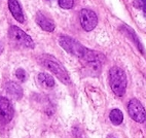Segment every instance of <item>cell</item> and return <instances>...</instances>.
I'll return each instance as SVG.
<instances>
[{
  "instance_id": "1",
  "label": "cell",
  "mask_w": 146,
  "mask_h": 138,
  "mask_svg": "<svg viewBox=\"0 0 146 138\" xmlns=\"http://www.w3.org/2000/svg\"><path fill=\"white\" fill-rule=\"evenodd\" d=\"M59 44L67 53L79 58V59H82V60L86 61V63L102 62L105 59V57L102 54L86 49L81 43H79L77 40L73 39L72 37L66 36V35L60 36V38H59Z\"/></svg>"
},
{
  "instance_id": "2",
  "label": "cell",
  "mask_w": 146,
  "mask_h": 138,
  "mask_svg": "<svg viewBox=\"0 0 146 138\" xmlns=\"http://www.w3.org/2000/svg\"><path fill=\"white\" fill-rule=\"evenodd\" d=\"M39 62L42 66H44L50 72L54 73L63 83L69 85L71 83L70 76L68 74L67 70L55 57L50 55H42L39 58Z\"/></svg>"
},
{
  "instance_id": "3",
  "label": "cell",
  "mask_w": 146,
  "mask_h": 138,
  "mask_svg": "<svg viewBox=\"0 0 146 138\" xmlns=\"http://www.w3.org/2000/svg\"><path fill=\"white\" fill-rule=\"evenodd\" d=\"M109 83L113 93L117 97H123L127 90V76L125 71L117 66L110 68Z\"/></svg>"
},
{
  "instance_id": "4",
  "label": "cell",
  "mask_w": 146,
  "mask_h": 138,
  "mask_svg": "<svg viewBox=\"0 0 146 138\" xmlns=\"http://www.w3.org/2000/svg\"><path fill=\"white\" fill-rule=\"evenodd\" d=\"M8 37L15 45L25 49H33L34 41L26 32H24L18 26H11L8 30Z\"/></svg>"
},
{
  "instance_id": "5",
  "label": "cell",
  "mask_w": 146,
  "mask_h": 138,
  "mask_svg": "<svg viewBox=\"0 0 146 138\" xmlns=\"http://www.w3.org/2000/svg\"><path fill=\"white\" fill-rule=\"evenodd\" d=\"M79 22L84 31H92L98 25V16L92 9L84 8L79 13Z\"/></svg>"
},
{
  "instance_id": "6",
  "label": "cell",
  "mask_w": 146,
  "mask_h": 138,
  "mask_svg": "<svg viewBox=\"0 0 146 138\" xmlns=\"http://www.w3.org/2000/svg\"><path fill=\"white\" fill-rule=\"evenodd\" d=\"M128 112L131 119L137 123H144L146 120V111L140 101L135 98L131 99L128 103Z\"/></svg>"
},
{
  "instance_id": "7",
  "label": "cell",
  "mask_w": 146,
  "mask_h": 138,
  "mask_svg": "<svg viewBox=\"0 0 146 138\" xmlns=\"http://www.w3.org/2000/svg\"><path fill=\"white\" fill-rule=\"evenodd\" d=\"M13 113L15 111L11 101L5 97L0 96V117L7 123L13 117Z\"/></svg>"
},
{
  "instance_id": "8",
  "label": "cell",
  "mask_w": 146,
  "mask_h": 138,
  "mask_svg": "<svg viewBox=\"0 0 146 138\" xmlns=\"http://www.w3.org/2000/svg\"><path fill=\"white\" fill-rule=\"evenodd\" d=\"M8 9L11 13L13 18L16 19L19 23L25 22V16H24L23 9H22V6L19 3L18 0H8Z\"/></svg>"
},
{
  "instance_id": "9",
  "label": "cell",
  "mask_w": 146,
  "mask_h": 138,
  "mask_svg": "<svg viewBox=\"0 0 146 138\" xmlns=\"http://www.w3.org/2000/svg\"><path fill=\"white\" fill-rule=\"evenodd\" d=\"M35 21H36L37 25L46 32H52L55 30V23L48 19L47 17H45L42 13H37L36 17H35Z\"/></svg>"
},
{
  "instance_id": "10",
  "label": "cell",
  "mask_w": 146,
  "mask_h": 138,
  "mask_svg": "<svg viewBox=\"0 0 146 138\" xmlns=\"http://www.w3.org/2000/svg\"><path fill=\"white\" fill-rule=\"evenodd\" d=\"M5 91L11 98L16 100L21 99L23 97V89L20 85L13 83V81H8L5 85Z\"/></svg>"
},
{
  "instance_id": "11",
  "label": "cell",
  "mask_w": 146,
  "mask_h": 138,
  "mask_svg": "<svg viewBox=\"0 0 146 138\" xmlns=\"http://www.w3.org/2000/svg\"><path fill=\"white\" fill-rule=\"evenodd\" d=\"M37 81L39 83L40 86L44 87V88H52L55 86V79L52 75L47 74V73H39L37 75Z\"/></svg>"
},
{
  "instance_id": "12",
  "label": "cell",
  "mask_w": 146,
  "mask_h": 138,
  "mask_svg": "<svg viewBox=\"0 0 146 138\" xmlns=\"http://www.w3.org/2000/svg\"><path fill=\"white\" fill-rule=\"evenodd\" d=\"M109 119H110V121H111V123H112L113 125L118 126V125H120V124L123 123V112L120 111L119 109H117V108H114V109H112L111 111H110Z\"/></svg>"
},
{
  "instance_id": "13",
  "label": "cell",
  "mask_w": 146,
  "mask_h": 138,
  "mask_svg": "<svg viewBox=\"0 0 146 138\" xmlns=\"http://www.w3.org/2000/svg\"><path fill=\"white\" fill-rule=\"evenodd\" d=\"M58 3L63 9H70L74 5V0H58Z\"/></svg>"
},
{
  "instance_id": "14",
  "label": "cell",
  "mask_w": 146,
  "mask_h": 138,
  "mask_svg": "<svg viewBox=\"0 0 146 138\" xmlns=\"http://www.w3.org/2000/svg\"><path fill=\"white\" fill-rule=\"evenodd\" d=\"M16 76L21 81H24L26 79V71L24 70L23 68H18L16 70Z\"/></svg>"
},
{
  "instance_id": "15",
  "label": "cell",
  "mask_w": 146,
  "mask_h": 138,
  "mask_svg": "<svg viewBox=\"0 0 146 138\" xmlns=\"http://www.w3.org/2000/svg\"><path fill=\"white\" fill-rule=\"evenodd\" d=\"M139 3H140V6L143 11L144 15L146 16V0H139Z\"/></svg>"
},
{
  "instance_id": "16",
  "label": "cell",
  "mask_w": 146,
  "mask_h": 138,
  "mask_svg": "<svg viewBox=\"0 0 146 138\" xmlns=\"http://www.w3.org/2000/svg\"><path fill=\"white\" fill-rule=\"evenodd\" d=\"M3 49H4V47H3V44L1 43V42H0V55H1V53H2Z\"/></svg>"
},
{
  "instance_id": "17",
  "label": "cell",
  "mask_w": 146,
  "mask_h": 138,
  "mask_svg": "<svg viewBox=\"0 0 146 138\" xmlns=\"http://www.w3.org/2000/svg\"><path fill=\"white\" fill-rule=\"evenodd\" d=\"M46 1H48V0H46Z\"/></svg>"
}]
</instances>
